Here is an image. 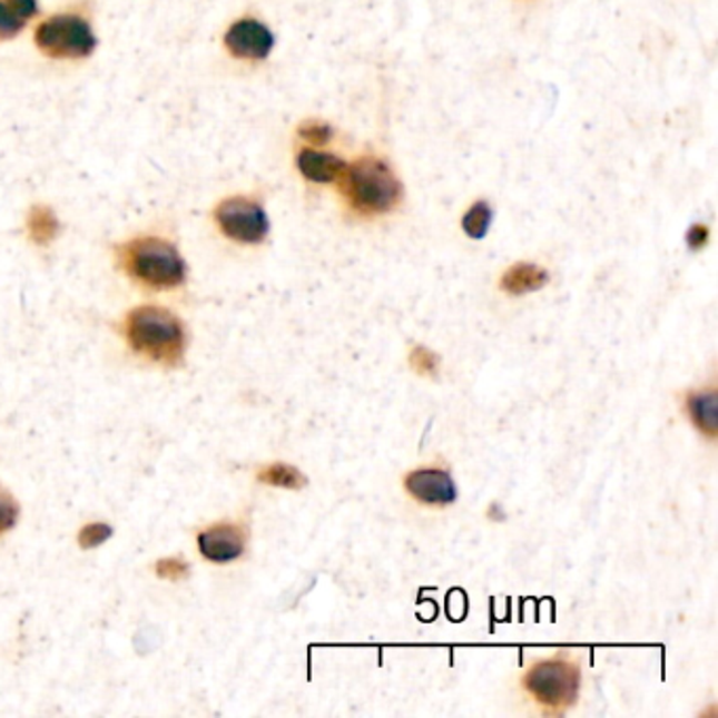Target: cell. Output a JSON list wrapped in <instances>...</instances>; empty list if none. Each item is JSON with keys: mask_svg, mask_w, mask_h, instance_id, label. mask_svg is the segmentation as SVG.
Returning <instances> with one entry per match:
<instances>
[{"mask_svg": "<svg viewBox=\"0 0 718 718\" xmlns=\"http://www.w3.org/2000/svg\"><path fill=\"white\" fill-rule=\"evenodd\" d=\"M127 340L134 350L158 363H179L186 348V333L171 312L141 306L127 316Z\"/></svg>", "mask_w": 718, "mask_h": 718, "instance_id": "obj_1", "label": "cell"}, {"mask_svg": "<svg viewBox=\"0 0 718 718\" xmlns=\"http://www.w3.org/2000/svg\"><path fill=\"white\" fill-rule=\"evenodd\" d=\"M120 264L136 281L155 289H171L186 278L181 255L171 243L155 236H144L122 245Z\"/></svg>", "mask_w": 718, "mask_h": 718, "instance_id": "obj_2", "label": "cell"}, {"mask_svg": "<svg viewBox=\"0 0 718 718\" xmlns=\"http://www.w3.org/2000/svg\"><path fill=\"white\" fill-rule=\"evenodd\" d=\"M342 175L350 205L361 214H388L401 200V181L377 158H361Z\"/></svg>", "mask_w": 718, "mask_h": 718, "instance_id": "obj_3", "label": "cell"}, {"mask_svg": "<svg viewBox=\"0 0 718 718\" xmlns=\"http://www.w3.org/2000/svg\"><path fill=\"white\" fill-rule=\"evenodd\" d=\"M37 47L45 56L58 59H80L94 53L98 40L87 20L72 13L53 16L37 28Z\"/></svg>", "mask_w": 718, "mask_h": 718, "instance_id": "obj_4", "label": "cell"}, {"mask_svg": "<svg viewBox=\"0 0 718 718\" xmlns=\"http://www.w3.org/2000/svg\"><path fill=\"white\" fill-rule=\"evenodd\" d=\"M524 689L545 708H567L580 694V668L567 660L540 661L524 675Z\"/></svg>", "mask_w": 718, "mask_h": 718, "instance_id": "obj_5", "label": "cell"}, {"mask_svg": "<svg viewBox=\"0 0 718 718\" xmlns=\"http://www.w3.org/2000/svg\"><path fill=\"white\" fill-rule=\"evenodd\" d=\"M215 222L228 238L245 245L262 243L271 230L266 212L259 207V203L245 196L222 200L215 209Z\"/></svg>", "mask_w": 718, "mask_h": 718, "instance_id": "obj_6", "label": "cell"}, {"mask_svg": "<svg viewBox=\"0 0 718 718\" xmlns=\"http://www.w3.org/2000/svg\"><path fill=\"white\" fill-rule=\"evenodd\" d=\"M224 42L234 58L259 61V59L271 56L274 37L264 23L255 20H240L230 26V30L224 37Z\"/></svg>", "mask_w": 718, "mask_h": 718, "instance_id": "obj_7", "label": "cell"}, {"mask_svg": "<svg viewBox=\"0 0 718 718\" xmlns=\"http://www.w3.org/2000/svg\"><path fill=\"white\" fill-rule=\"evenodd\" d=\"M405 486L411 498L422 504L446 505L458 500V486L453 483V476L439 468L413 470L405 479Z\"/></svg>", "mask_w": 718, "mask_h": 718, "instance_id": "obj_8", "label": "cell"}, {"mask_svg": "<svg viewBox=\"0 0 718 718\" xmlns=\"http://www.w3.org/2000/svg\"><path fill=\"white\" fill-rule=\"evenodd\" d=\"M198 550L212 563H233L245 552V531L238 524H214L198 535Z\"/></svg>", "mask_w": 718, "mask_h": 718, "instance_id": "obj_9", "label": "cell"}, {"mask_svg": "<svg viewBox=\"0 0 718 718\" xmlns=\"http://www.w3.org/2000/svg\"><path fill=\"white\" fill-rule=\"evenodd\" d=\"M297 167L302 175L316 184H331L337 177H342L346 163L330 153L318 150H302L297 156Z\"/></svg>", "mask_w": 718, "mask_h": 718, "instance_id": "obj_10", "label": "cell"}, {"mask_svg": "<svg viewBox=\"0 0 718 718\" xmlns=\"http://www.w3.org/2000/svg\"><path fill=\"white\" fill-rule=\"evenodd\" d=\"M689 417L701 434L715 439L718 430V396L715 390L694 392L687 399Z\"/></svg>", "mask_w": 718, "mask_h": 718, "instance_id": "obj_11", "label": "cell"}, {"mask_svg": "<svg viewBox=\"0 0 718 718\" xmlns=\"http://www.w3.org/2000/svg\"><path fill=\"white\" fill-rule=\"evenodd\" d=\"M37 13V0H0V39H13Z\"/></svg>", "mask_w": 718, "mask_h": 718, "instance_id": "obj_12", "label": "cell"}, {"mask_svg": "<svg viewBox=\"0 0 718 718\" xmlns=\"http://www.w3.org/2000/svg\"><path fill=\"white\" fill-rule=\"evenodd\" d=\"M548 283V273L535 264H517L502 276V289L510 295L538 292Z\"/></svg>", "mask_w": 718, "mask_h": 718, "instance_id": "obj_13", "label": "cell"}, {"mask_svg": "<svg viewBox=\"0 0 718 718\" xmlns=\"http://www.w3.org/2000/svg\"><path fill=\"white\" fill-rule=\"evenodd\" d=\"M59 222L49 207H32L28 215V233L35 243L47 245L58 236Z\"/></svg>", "mask_w": 718, "mask_h": 718, "instance_id": "obj_14", "label": "cell"}, {"mask_svg": "<svg viewBox=\"0 0 718 718\" xmlns=\"http://www.w3.org/2000/svg\"><path fill=\"white\" fill-rule=\"evenodd\" d=\"M257 479L264 485L283 486V489H302L306 485V476L289 464H271L259 470Z\"/></svg>", "mask_w": 718, "mask_h": 718, "instance_id": "obj_15", "label": "cell"}, {"mask_svg": "<svg viewBox=\"0 0 718 718\" xmlns=\"http://www.w3.org/2000/svg\"><path fill=\"white\" fill-rule=\"evenodd\" d=\"M493 222V212L486 203H476L466 215H464V233L470 236V238H483L486 233H489V226Z\"/></svg>", "mask_w": 718, "mask_h": 718, "instance_id": "obj_16", "label": "cell"}, {"mask_svg": "<svg viewBox=\"0 0 718 718\" xmlns=\"http://www.w3.org/2000/svg\"><path fill=\"white\" fill-rule=\"evenodd\" d=\"M112 538V527L104 523L87 524L80 533H78V544L82 550H94L99 548L104 542H108Z\"/></svg>", "mask_w": 718, "mask_h": 718, "instance_id": "obj_17", "label": "cell"}, {"mask_svg": "<svg viewBox=\"0 0 718 718\" xmlns=\"http://www.w3.org/2000/svg\"><path fill=\"white\" fill-rule=\"evenodd\" d=\"M409 361H411V367L420 375H436L439 373V356L424 346H415Z\"/></svg>", "mask_w": 718, "mask_h": 718, "instance_id": "obj_18", "label": "cell"}, {"mask_svg": "<svg viewBox=\"0 0 718 718\" xmlns=\"http://www.w3.org/2000/svg\"><path fill=\"white\" fill-rule=\"evenodd\" d=\"M20 517V508L16 504V500L0 489V533L13 529L18 523Z\"/></svg>", "mask_w": 718, "mask_h": 718, "instance_id": "obj_19", "label": "cell"}, {"mask_svg": "<svg viewBox=\"0 0 718 718\" xmlns=\"http://www.w3.org/2000/svg\"><path fill=\"white\" fill-rule=\"evenodd\" d=\"M156 573L160 580H169V582H179L188 576V564L179 559H163L156 563Z\"/></svg>", "mask_w": 718, "mask_h": 718, "instance_id": "obj_20", "label": "cell"}, {"mask_svg": "<svg viewBox=\"0 0 718 718\" xmlns=\"http://www.w3.org/2000/svg\"><path fill=\"white\" fill-rule=\"evenodd\" d=\"M299 134H302V137H304V139L314 141V144H325V141H330L331 129L330 127H327V125H321V122H311V125H304V127L299 129Z\"/></svg>", "mask_w": 718, "mask_h": 718, "instance_id": "obj_21", "label": "cell"}, {"mask_svg": "<svg viewBox=\"0 0 718 718\" xmlns=\"http://www.w3.org/2000/svg\"><path fill=\"white\" fill-rule=\"evenodd\" d=\"M708 236H710L708 228H706V226H701V224H696V226L687 233V245H689L694 252H698V249H701V247L708 243Z\"/></svg>", "mask_w": 718, "mask_h": 718, "instance_id": "obj_22", "label": "cell"}]
</instances>
